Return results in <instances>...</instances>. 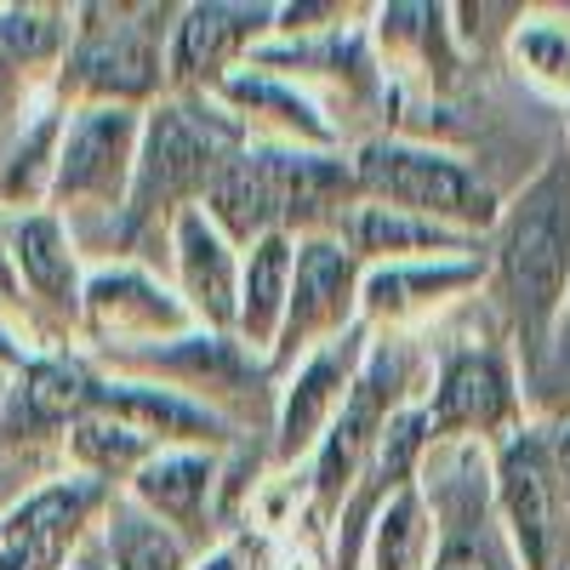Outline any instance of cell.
<instances>
[{"instance_id": "11", "label": "cell", "mask_w": 570, "mask_h": 570, "mask_svg": "<svg viewBox=\"0 0 570 570\" xmlns=\"http://www.w3.org/2000/svg\"><path fill=\"white\" fill-rule=\"evenodd\" d=\"M137 142H142V126L131 109H86L63 149H58V166H52V188L63 200H120V188L131 183L137 171Z\"/></svg>"}, {"instance_id": "25", "label": "cell", "mask_w": 570, "mask_h": 570, "mask_svg": "<svg viewBox=\"0 0 570 570\" xmlns=\"http://www.w3.org/2000/svg\"><path fill=\"white\" fill-rule=\"evenodd\" d=\"M525 411L531 422H570V303L553 320V337L537 360V371L525 376Z\"/></svg>"}, {"instance_id": "27", "label": "cell", "mask_w": 570, "mask_h": 570, "mask_svg": "<svg viewBox=\"0 0 570 570\" xmlns=\"http://www.w3.org/2000/svg\"><path fill=\"white\" fill-rule=\"evenodd\" d=\"M548 428V462H553V480H559V497L570 508V422H542Z\"/></svg>"}, {"instance_id": "15", "label": "cell", "mask_w": 570, "mask_h": 570, "mask_svg": "<svg viewBox=\"0 0 570 570\" xmlns=\"http://www.w3.org/2000/svg\"><path fill=\"white\" fill-rule=\"evenodd\" d=\"M91 411L120 416L142 428L149 440H188V445H223L228 416L206 400H188L177 389H149V383H91Z\"/></svg>"}, {"instance_id": "24", "label": "cell", "mask_w": 570, "mask_h": 570, "mask_svg": "<svg viewBox=\"0 0 570 570\" xmlns=\"http://www.w3.org/2000/svg\"><path fill=\"white\" fill-rule=\"evenodd\" d=\"M69 445H75V456L91 468V473H120V468H142L155 456V440L142 434V428H131V422H120V416H104V411H86V416H75V428H69Z\"/></svg>"}, {"instance_id": "23", "label": "cell", "mask_w": 570, "mask_h": 570, "mask_svg": "<svg viewBox=\"0 0 570 570\" xmlns=\"http://www.w3.org/2000/svg\"><path fill=\"white\" fill-rule=\"evenodd\" d=\"M12 252H18V268H23V279H29L35 297L75 308V263H69V246H63V228H58L52 217L18 223Z\"/></svg>"}, {"instance_id": "6", "label": "cell", "mask_w": 570, "mask_h": 570, "mask_svg": "<svg viewBox=\"0 0 570 570\" xmlns=\"http://www.w3.org/2000/svg\"><path fill=\"white\" fill-rule=\"evenodd\" d=\"M428 445L445 440H485L502 445L508 434L531 422L525 389H519V365L502 343H462L440 360L434 394L422 400Z\"/></svg>"}, {"instance_id": "28", "label": "cell", "mask_w": 570, "mask_h": 570, "mask_svg": "<svg viewBox=\"0 0 570 570\" xmlns=\"http://www.w3.org/2000/svg\"><path fill=\"white\" fill-rule=\"evenodd\" d=\"M46 137H52V120H46V126L35 131V142H29V155L40 149V142H46ZM18 160H23V155H18ZM29 166H35V160H23V166H18V171L7 177V195H18V188H29Z\"/></svg>"}, {"instance_id": "18", "label": "cell", "mask_w": 570, "mask_h": 570, "mask_svg": "<svg viewBox=\"0 0 570 570\" xmlns=\"http://www.w3.org/2000/svg\"><path fill=\"white\" fill-rule=\"evenodd\" d=\"M86 314L104 337H177L195 325L177 297H166L149 274L137 268H104L86 285Z\"/></svg>"}, {"instance_id": "7", "label": "cell", "mask_w": 570, "mask_h": 570, "mask_svg": "<svg viewBox=\"0 0 570 570\" xmlns=\"http://www.w3.org/2000/svg\"><path fill=\"white\" fill-rule=\"evenodd\" d=\"M360 279L365 263L337 240V234H303L297 268H292V303L279 320V343L268 354V376H292L314 348L337 343L360 325Z\"/></svg>"}, {"instance_id": "16", "label": "cell", "mask_w": 570, "mask_h": 570, "mask_svg": "<svg viewBox=\"0 0 570 570\" xmlns=\"http://www.w3.org/2000/svg\"><path fill=\"white\" fill-rule=\"evenodd\" d=\"M337 240L365 268L371 263H416V257H468V252H480V240H468V234H456V228H440L428 217L394 212V206H371V200H360L343 217Z\"/></svg>"}, {"instance_id": "12", "label": "cell", "mask_w": 570, "mask_h": 570, "mask_svg": "<svg viewBox=\"0 0 570 570\" xmlns=\"http://www.w3.org/2000/svg\"><path fill=\"white\" fill-rule=\"evenodd\" d=\"M491 274V263L480 252L468 257H416V263H371L360 279V325H405L428 308H440L445 297L468 292Z\"/></svg>"}, {"instance_id": "8", "label": "cell", "mask_w": 570, "mask_h": 570, "mask_svg": "<svg viewBox=\"0 0 570 570\" xmlns=\"http://www.w3.org/2000/svg\"><path fill=\"white\" fill-rule=\"evenodd\" d=\"M365 337L371 331L354 325V331H343L337 343L314 348L292 376H285V389L274 400V445H268L279 468H292V462L320 451L325 428L337 422V411L348 405V389H354V376H360V365L371 354Z\"/></svg>"}, {"instance_id": "5", "label": "cell", "mask_w": 570, "mask_h": 570, "mask_svg": "<svg viewBox=\"0 0 570 570\" xmlns=\"http://www.w3.org/2000/svg\"><path fill=\"white\" fill-rule=\"evenodd\" d=\"M491 480H497V519L519 570H570V508L553 480L542 422H525L519 434L491 445Z\"/></svg>"}, {"instance_id": "14", "label": "cell", "mask_w": 570, "mask_h": 570, "mask_svg": "<svg viewBox=\"0 0 570 570\" xmlns=\"http://www.w3.org/2000/svg\"><path fill=\"white\" fill-rule=\"evenodd\" d=\"M104 502V480H69V485H46L29 502L12 508L7 519V548H0V570H58L63 548L86 525V513Z\"/></svg>"}, {"instance_id": "22", "label": "cell", "mask_w": 570, "mask_h": 570, "mask_svg": "<svg viewBox=\"0 0 570 570\" xmlns=\"http://www.w3.org/2000/svg\"><path fill=\"white\" fill-rule=\"evenodd\" d=\"M109 553H115V570H188L183 537L171 525H160L142 502H115Z\"/></svg>"}, {"instance_id": "9", "label": "cell", "mask_w": 570, "mask_h": 570, "mask_svg": "<svg viewBox=\"0 0 570 570\" xmlns=\"http://www.w3.org/2000/svg\"><path fill=\"white\" fill-rule=\"evenodd\" d=\"M274 12L279 7H188L171 23L166 52V75L183 86V98H212L240 58L263 46V35H274Z\"/></svg>"}, {"instance_id": "3", "label": "cell", "mask_w": 570, "mask_h": 570, "mask_svg": "<svg viewBox=\"0 0 570 570\" xmlns=\"http://www.w3.org/2000/svg\"><path fill=\"white\" fill-rule=\"evenodd\" d=\"M354 166V188L371 206H394L411 217H428L440 228H456L468 240L497 228L502 217V195L473 171L462 155L434 149L416 137H365L348 155Z\"/></svg>"}, {"instance_id": "29", "label": "cell", "mask_w": 570, "mask_h": 570, "mask_svg": "<svg viewBox=\"0 0 570 570\" xmlns=\"http://www.w3.org/2000/svg\"><path fill=\"white\" fill-rule=\"evenodd\" d=\"M195 570H240V553H234V548H217V553H206Z\"/></svg>"}, {"instance_id": "1", "label": "cell", "mask_w": 570, "mask_h": 570, "mask_svg": "<svg viewBox=\"0 0 570 570\" xmlns=\"http://www.w3.org/2000/svg\"><path fill=\"white\" fill-rule=\"evenodd\" d=\"M491 285L508 325V354L525 383L553 337L559 308L570 303V142H559L542 171L502 200L491 228Z\"/></svg>"}, {"instance_id": "20", "label": "cell", "mask_w": 570, "mask_h": 570, "mask_svg": "<svg viewBox=\"0 0 570 570\" xmlns=\"http://www.w3.org/2000/svg\"><path fill=\"white\" fill-rule=\"evenodd\" d=\"M508 63L542 98H570V18L564 12H525L508 29Z\"/></svg>"}, {"instance_id": "2", "label": "cell", "mask_w": 570, "mask_h": 570, "mask_svg": "<svg viewBox=\"0 0 570 570\" xmlns=\"http://www.w3.org/2000/svg\"><path fill=\"white\" fill-rule=\"evenodd\" d=\"M252 142L246 120L228 115L217 98H171L142 120L137 171L126 195V223L142 228L155 217H177L195 200H206L212 177Z\"/></svg>"}, {"instance_id": "26", "label": "cell", "mask_w": 570, "mask_h": 570, "mask_svg": "<svg viewBox=\"0 0 570 570\" xmlns=\"http://www.w3.org/2000/svg\"><path fill=\"white\" fill-rule=\"evenodd\" d=\"M58 46V23L46 12H0V69L35 63Z\"/></svg>"}, {"instance_id": "10", "label": "cell", "mask_w": 570, "mask_h": 570, "mask_svg": "<svg viewBox=\"0 0 570 570\" xmlns=\"http://www.w3.org/2000/svg\"><path fill=\"white\" fill-rule=\"evenodd\" d=\"M160 80H166V58H160L155 12H115V23L86 29L80 52H75L80 91H98L115 109H126L131 98H149Z\"/></svg>"}, {"instance_id": "17", "label": "cell", "mask_w": 570, "mask_h": 570, "mask_svg": "<svg viewBox=\"0 0 570 570\" xmlns=\"http://www.w3.org/2000/svg\"><path fill=\"white\" fill-rule=\"evenodd\" d=\"M217 456L212 451H155L149 462L137 468V502L149 508L160 525H177V531H206L212 525V502H217Z\"/></svg>"}, {"instance_id": "21", "label": "cell", "mask_w": 570, "mask_h": 570, "mask_svg": "<svg viewBox=\"0 0 570 570\" xmlns=\"http://www.w3.org/2000/svg\"><path fill=\"white\" fill-rule=\"evenodd\" d=\"M434 559V513H428L422 491L405 485L365 537V564L371 570H428Z\"/></svg>"}, {"instance_id": "4", "label": "cell", "mask_w": 570, "mask_h": 570, "mask_svg": "<svg viewBox=\"0 0 570 570\" xmlns=\"http://www.w3.org/2000/svg\"><path fill=\"white\" fill-rule=\"evenodd\" d=\"M411 389H416V354L405 343H371L354 389H348V405L337 411V422L325 428L320 451L308 456L314 462V473H308V525H320V531L337 525V513L354 497L389 416L400 405H411Z\"/></svg>"}, {"instance_id": "19", "label": "cell", "mask_w": 570, "mask_h": 570, "mask_svg": "<svg viewBox=\"0 0 570 570\" xmlns=\"http://www.w3.org/2000/svg\"><path fill=\"white\" fill-rule=\"evenodd\" d=\"M292 268H297V240L292 234H263L240 263V314H234V343L252 348L257 360L274 354L279 320L292 303Z\"/></svg>"}, {"instance_id": "13", "label": "cell", "mask_w": 570, "mask_h": 570, "mask_svg": "<svg viewBox=\"0 0 570 570\" xmlns=\"http://www.w3.org/2000/svg\"><path fill=\"white\" fill-rule=\"evenodd\" d=\"M171 246H177L183 308L217 337H234V314H240V257H234V246L200 206L171 217Z\"/></svg>"}]
</instances>
